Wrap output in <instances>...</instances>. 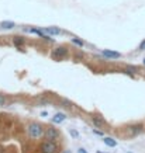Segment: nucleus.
<instances>
[{"mask_svg": "<svg viewBox=\"0 0 145 153\" xmlns=\"http://www.w3.org/2000/svg\"><path fill=\"white\" fill-rule=\"evenodd\" d=\"M28 135H30V138H33V139L41 138V136L44 135V128H42V125H41V124H37V122L30 124V125H28Z\"/></svg>", "mask_w": 145, "mask_h": 153, "instance_id": "obj_1", "label": "nucleus"}, {"mask_svg": "<svg viewBox=\"0 0 145 153\" xmlns=\"http://www.w3.org/2000/svg\"><path fill=\"white\" fill-rule=\"evenodd\" d=\"M41 153H56L58 152V145L54 141H45L40 146Z\"/></svg>", "mask_w": 145, "mask_h": 153, "instance_id": "obj_2", "label": "nucleus"}, {"mask_svg": "<svg viewBox=\"0 0 145 153\" xmlns=\"http://www.w3.org/2000/svg\"><path fill=\"white\" fill-rule=\"evenodd\" d=\"M45 138H47V141H54L55 142L59 138V131L54 126H48V129L45 131Z\"/></svg>", "mask_w": 145, "mask_h": 153, "instance_id": "obj_3", "label": "nucleus"}, {"mask_svg": "<svg viewBox=\"0 0 145 153\" xmlns=\"http://www.w3.org/2000/svg\"><path fill=\"white\" fill-rule=\"evenodd\" d=\"M127 129L130 132V135L135 136V135H138V133H141V132L144 131V125L142 124H134V125H130Z\"/></svg>", "mask_w": 145, "mask_h": 153, "instance_id": "obj_4", "label": "nucleus"}, {"mask_svg": "<svg viewBox=\"0 0 145 153\" xmlns=\"http://www.w3.org/2000/svg\"><path fill=\"white\" fill-rule=\"evenodd\" d=\"M92 122H93V125H96L97 128H103V126L107 125L106 120H104L103 117H100V115H93V117H92Z\"/></svg>", "mask_w": 145, "mask_h": 153, "instance_id": "obj_5", "label": "nucleus"}, {"mask_svg": "<svg viewBox=\"0 0 145 153\" xmlns=\"http://www.w3.org/2000/svg\"><path fill=\"white\" fill-rule=\"evenodd\" d=\"M101 55L104 56V58H107V59H118L121 54L120 52H116V51H110V49H104Z\"/></svg>", "mask_w": 145, "mask_h": 153, "instance_id": "obj_6", "label": "nucleus"}, {"mask_svg": "<svg viewBox=\"0 0 145 153\" xmlns=\"http://www.w3.org/2000/svg\"><path fill=\"white\" fill-rule=\"evenodd\" d=\"M68 55V49L66 48H64V46H59V48H56V49H54V56L55 58H65Z\"/></svg>", "mask_w": 145, "mask_h": 153, "instance_id": "obj_7", "label": "nucleus"}, {"mask_svg": "<svg viewBox=\"0 0 145 153\" xmlns=\"http://www.w3.org/2000/svg\"><path fill=\"white\" fill-rule=\"evenodd\" d=\"M65 120H66V115L64 112H58V114H55L52 117V122L54 124H61V122H64Z\"/></svg>", "mask_w": 145, "mask_h": 153, "instance_id": "obj_8", "label": "nucleus"}, {"mask_svg": "<svg viewBox=\"0 0 145 153\" xmlns=\"http://www.w3.org/2000/svg\"><path fill=\"white\" fill-rule=\"evenodd\" d=\"M44 31L48 35H59L61 34V30L58 28V27H45Z\"/></svg>", "mask_w": 145, "mask_h": 153, "instance_id": "obj_9", "label": "nucleus"}, {"mask_svg": "<svg viewBox=\"0 0 145 153\" xmlns=\"http://www.w3.org/2000/svg\"><path fill=\"white\" fill-rule=\"evenodd\" d=\"M103 142L106 146H109V148H116L117 146V141L116 139H113L110 136H106V138H103Z\"/></svg>", "mask_w": 145, "mask_h": 153, "instance_id": "obj_10", "label": "nucleus"}, {"mask_svg": "<svg viewBox=\"0 0 145 153\" xmlns=\"http://www.w3.org/2000/svg\"><path fill=\"white\" fill-rule=\"evenodd\" d=\"M0 27H1L3 30H13V28L16 27V24L13 21H1Z\"/></svg>", "mask_w": 145, "mask_h": 153, "instance_id": "obj_11", "label": "nucleus"}, {"mask_svg": "<svg viewBox=\"0 0 145 153\" xmlns=\"http://www.w3.org/2000/svg\"><path fill=\"white\" fill-rule=\"evenodd\" d=\"M24 42H25V39L21 38V37H16V38H13V44L16 45V46H21Z\"/></svg>", "mask_w": 145, "mask_h": 153, "instance_id": "obj_12", "label": "nucleus"}, {"mask_svg": "<svg viewBox=\"0 0 145 153\" xmlns=\"http://www.w3.org/2000/svg\"><path fill=\"white\" fill-rule=\"evenodd\" d=\"M4 105H7V97L0 94V107H4Z\"/></svg>", "mask_w": 145, "mask_h": 153, "instance_id": "obj_13", "label": "nucleus"}, {"mask_svg": "<svg viewBox=\"0 0 145 153\" xmlns=\"http://www.w3.org/2000/svg\"><path fill=\"white\" fill-rule=\"evenodd\" d=\"M72 42H73L75 45H78V46H80V48L85 45V42H83L82 39H79V38H72Z\"/></svg>", "mask_w": 145, "mask_h": 153, "instance_id": "obj_14", "label": "nucleus"}, {"mask_svg": "<svg viewBox=\"0 0 145 153\" xmlns=\"http://www.w3.org/2000/svg\"><path fill=\"white\" fill-rule=\"evenodd\" d=\"M140 51H145V39L140 44Z\"/></svg>", "mask_w": 145, "mask_h": 153, "instance_id": "obj_15", "label": "nucleus"}, {"mask_svg": "<svg viewBox=\"0 0 145 153\" xmlns=\"http://www.w3.org/2000/svg\"><path fill=\"white\" fill-rule=\"evenodd\" d=\"M70 135H72V136H75V138H78V132H76V131H70Z\"/></svg>", "mask_w": 145, "mask_h": 153, "instance_id": "obj_16", "label": "nucleus"}, {"mask_svg": "<svg viewBox=\"0 0 145 153\" xmlns=\"http://www.w3.org/2000/svg\"><path fill=\"white\" fill-rule=\"evenodd\" d=\"M78 153H88V152H86L85 149H79V150H78Z\"/></svg>", "mask_w": 145, "mask_h": 153, "instance_id": "obj_17", "label": "nucleus"}, {"mask_svg": "<svg viewBox=\"0 0 145 153\" xmlns=\"http://www.w3.org/2000/svg\"><path fill=\"white\" fill-rule=\"evenodd\" d=\"M144 65H145V59H144Z\"/></svg>", "mask_w": 145, "mask_h": 153, "instance_id": "obj_18", "label": "nucleus"}]
</instances>
